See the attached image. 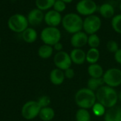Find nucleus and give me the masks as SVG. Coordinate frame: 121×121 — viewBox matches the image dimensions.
Listing matches in <instances>:
<instances>
[{
	"label": "nucleus",
	"instance_id": "aec40b11",
	"mask_svg": "<svg viewBox=\"0 0 121 121\" xmlns=\"http://www.w3.org/2000/svg\"><path fill=\"white\" fill-rule=\"evenodd\" d=\"M53 52H54V49L52 46L43 44L39 47L38 50V55L41 59L47 60L52 56Z\"/></svg>",
	"mask_w": 121,
	"mask_h": 121
},
{
	"label": "nucleus",
	"instance_id": "f257e3e1",
	"mask_svg": "<svg viewBox=\"0 0 121 121\" xmlns=\"http://www.w3.org/2000/svg\"><path fill=\"white\" fill-rule=\"evenodd\" d=\"M96 101L106 108L116 106L118 101V94L114 88L104 85L96 91Z\"/></svg>",
	"mask_w": 121,
	"mask_h": 121
},
{
	"label": "nucleus",
	"instance_id": "ea45409f",
	"mask_svg": "<svg viewBox=\"0 0 121 121\" xmlns=\"http://www.w3.org/2000/svg\"><path fill=\"white\" fill-rule=\"evenodd\" d=\"M94 1H95V0H94Z\"/></svg>",
	"mask_w": 121,
	"mask_h": 121
},
{
	"label": "nucleus",
	"instance_id": "bb28decb",
	"mask_svg": "<svg viewBox=\"0 0 121 121\" xmlns=\"http://www.w3.org/2000/svg\"><path fill=\"white\" fill-rule=\"evenodd\" d=\"M101 44L100 37L97 35V33L91 34L88 35V41L87 45L90 48H98Z\"/></svg>",
	"mask_w": 121,
	"mask_h": 121
},
{
	"label": "nucleus",
	"instance_id": "1a4fd4ad",
	"mask_svg": "<svg viewBox=\"0 0 121 121\" xmlns=\"http://www.w3.org/2000/svg\"><path fill=\"white\" fill-rule=\"evenodd\" d=\"M104 84L112 88L121 85V70L118 68L113 67L107 69L102 77Z\"/></svg>",
	"mask_w": 121,
	"mask_h": 121
},
{
	"label": "nucleus",
	"instance_id": "f03ea898",
	"mask_svg": "<svg viewBox=\"0 0 121 121\" xmlns=\"http://www.w3.org/2000/svg\"><path fill=\"white\" fill-rule=\"evenodd\" d=\"M61 25L66 32L72 35L82 30L83 18L77 13H67L62 16Z\"/></svg>",
	"mask_w": 121,
	"mask_h": 121
},
{
	"label": "nucleus",
	"instance_id": "dca6fc26",
	"mask_svg": "<svg viewBox=\"0 0 121 121\" xmlns=\"http://www.w3.org/2000/svg\"><path fill=\"white\" fill-rule=\"evenodd\" d=\"M104 116V121H121V108L115 106L108 108Z\"/></svg>",
	"mask_w": 121,
	"mask_h": 121
},
{
	"label": "nucleus",
	"instance_id": "b1692460",
	"mask_svg": "<svg viewBox=\"0 0 121 121\" xmlns=\"http://www.w3.org/2000/svg\"><path fill=\"white\" fill-rule=\"evenodd\" d=\"M104 82L103 78H92L91 77L87 82V88L92 91H97L101 86H104Z\"/></svg>",
	"mask_w": 121,
	"mask_h": 121
},
{
	"label": "nucleus",
	"instance_id": "423d86ee",
	"mask_svg": "<svg viewBox=\"0 0 121 121\" xmlns=\"http://www.w3.org/2000/svg\"><path fill=\"white\" fill-rule=\"evenodd\" d=\"M102 26V21L100 16L96 14L86 16L83 19L82 30L88 35L97 33Z\"/></svg>",
	"mask_w": 121,
	"mask_h": 121
},
{
	"label": "nucleus",
	"instance_id": "393cba45",
	"mask_svg": "<svg viewBox=\"0 0 121 121\" xmlns=\"http://www.w3.org/2000/svg\"><path fill=\"white\" fill-rule=\"evenodd\" d=\"M76 121H91V114L87 109L79 108L75 114Z\"/></svg>",
	"mask_w": 121,
	"mask_h": 121
},
{
	"label": "nucleus",
	"instance_id": "6ab92c4d",
	"mask_svg": "<svg viewBox=\"0 0 121 121\" xmlns=\"http://www.w3.org/2000/svg\"><path fill=\"white\" fill-rule=\"evenodd\" d=\"M87 72L89 75L92 78H101L104 74L103 67L98 63L89 65Z\"/></svg>",
	"mask_w": 121,
	"mask_h": 121
},
{
	"label": "nucleus",
	"instance_id": "ddd939ff",
	"mask_svg": "<svg viewBox=\"0 0 121 121\" xmlns=\"http://www.w3.org/2000/svg\"><path fill=\"white\" fill-rule=\"evenodd\" d=\"M88 35L83 30L79 31L72 35L70 44L74 48H82L87 45Z\"/></svg>",
	"mask_w": 121,
	"mask_h": 121
},
{
	"label": "nucleus",
	"instance_id": "a211bd4d",
	"mask_svg": "<svg viewBox=\"0 0 121 121\" xmlns=\"http://www.w3.org/2000/svg\"><path fill=\"white\" fill-rule=\"evenodd\" d=\"M22 39L26 43H33L38 39V32L33 27H28L22 33Z\"/></svg>",
	"mask_w": 121,
	"mask_h": 121
},
{
	"label": "nucleus",
	"instance_id": "2f4dec72",
	"mask_svg": "<svg viewBox=\"0 0 121 121\" xmlns=\"http://www.w3.org/2000/svg\"><path fill=\"white\" fill-rule=\"evenodd\" d=\"M65 72V78L67 79H72L75 76V72L74 70V69L72 68H68L66 70L64 71Z\"/></svg>",
	"mask_w": 121,
	"mask_h": 121
},
{
	"label": "nucleus",
	"instance_id": "cd10ccee",
	"mask_svg": "<svg viewBox=\"0 0 121 121\" xmlns=\"http://www.w3.org/2000/svg\"><path fill=\"white\" fill-rule=\"evenodd\" d=\"M106 107L104 106L102 104H101L99 102H96V104L93 106V107L91 108L92 109V112L93 114L96 116V117H101L104 116L106 110Z\"/></svg>",
	"mask_w": 121,
	"mask_h": 121
},
{
	"label": "nucleus",
	"instance_id": "9b49d317",
	"mask_svg": "<svg viewBox=\"0 0 121 121\" xmlns=\"http://www.w3.org/2000/svg\"><path fill=\"white\" fill-rule=\"evenodd\" d=\"M62 13L55 11L54 9H50L45 13L44 22L47 26L58 27L62 23Z\"/></svg>",
	"mask_w": 121,
	"mask_h": 121
},
{
	"label": "nucleus",
	"instance_id": "58836bf2",
	"mask_svg": "<svg viewBox=\"0 0 121 121\" xmlns=\"http://www.w3.org/2000/svg\"><path fill=\"white\" fill-rule=\"evenodd\" d=\"M0 43H1V37H0Z\"/></svg>",
	"mask_w": 121,
	"mask_h": 121
},
{
	"label": "nucleus",
	"instance_id": "c756f323",
	"mask_svg": "<svg viewBox=\"0 0 121 121\" xmlns=\"http://www.w3.org/2000/svg\"><path fill=\"white\" fill-rule=\"evenodd\" d=\"M106 48L108 52H110L111 53H116L119 50V45L116 40H111L107 42Z\"/></svg>",
	"mask_w": 121,
	"mask_h": 121
},
{
	"label": "nucleus",
	"instance_id": "72a5a7b5",
	"mask_svg": "<svg viewBox=\"0 0 121 121\" xmlns=\"http://www.w3.org/2000/svg\"><path fill=\"white\" fill-rule=\"evenodd\" d=\"M52 47H53L54 50H55L57 52H60V51H62L63 50V44L61 42L57 43Z\"/></svg>",
	"mask_w": 121,
	"mask_h": 121
},
{
	"label": "nucleus",
	"instance_id": "39448f33",
	"mask_svg": "<svg viewBox=\"0 0 121 121\" xmlns=\"http://www.w3.org/2000/svg\"><path fill=\"white\" fill-rule=\"evenodd\" d=\"M40 38L43 44L53 46L58 42H60L62 33L57 27L46 26L40 33Z\"/></svg>",
	"mask_w": 121,
	"mask_h": 121
},
{
	"label": "nucleus",
	"instance_id": "7ed1b4c3",
	"mask_svg": "<svg viewBox=\"0 0 121 121\" xmlns=\"http://www.w3.org/2000/svg\"><path fill=\"white\" fill-rule=\"evenodd\" d=\"M74 101L79 108L90 109L96 102V93L89 88H82L77 91Z\"/></svg>",
	"mask_w": 121,
	"mask_h": 121
},
{
	"label": "nucleus",
	"instance_id": "f8f14e48",
	"mask_svg": "<svg viewBox=\"0 0 121 121\" xmlns=\"http://www.w3.org/2000/svg\"><path fill=\"white\" fill-rule=\"evenodd\" d=\"M44 11L38 8H35L31 9L26 16L29 25L32 26H38L44 21Z\"/></svg>",
	"mask_w": 121,
	"mask_h": 121
},
{
	"label": "nucleus",
	"instance_id": "5701e85b",
	"mask_svg": "<svg viewBox=\"0 0 121 121\" xmlns=\"http://www.w3.org/2000/svg\"><path fill=\"white\" fill-rule=\"evenodd\" d=\"M55 0H35V4L36 8L43 11H47L52 9Z\"/></svg>",
	"mask_w": 121,
	"mask_h": 121
},
{
	"label": "nucleus",
	"instance_id": "a878e982",
	"mask_svg": "<svg viewBox=\"0 0 121 121\" xmlns=\"http://www.w3.org/2000/svg\"><path fill=\"white\" fill-rule=\"evenodd\" d=\"M111 24L113 30L116 33L121 34V13L116 14L111 18Z\"/></svg>",
	"mask_w": 121,
	"mask_h": 121
},
{
	"label": "nucleus",
	"instance_id": "4468645a",
	"mask_svg": "<svg viewBox=\"0 0 121 121\" xmlns=\"http://www.w3.org/2000/svg\"><path fill=\"white\" fill-rule=\"evenodd\" d=\"M98 11L100 16L106 19H111L116 15L114 6L108 2L101 4L98 8Z\"/></svg>",
	"mask_w": 121,
	"mask_h": 121
},
{
	"label": "nucleus",
	"instance_id": "9d476101",
	"mask_svg": "<svg viewBox=\"0 0 121 121\" xmlns=\"http://www.w3.org/2000/svg\"><path fill=\"white\" fill-rule=\"evenodd\" d=\"M53 62L56 68H58L63 71L66 70L68 68H70L72 65L69 53L64 50L56 52L53 57Z\"/></svg>",
	"mask_w": 121,
	"mask_h": 121
},
{
	"label": "nucleus",
	"instance_id": "4be33fe9",
	"mask_svg": "<svg viewBox=\"0 0 121 121\" xmlns=\"http://www.w3.org/2000/svg\"><path fill=\"white\" fill-rule=\"evenodd\" d=\"M55 116V112L54 109L50 106L41 108L40 113H39V118L43 121H51Z\"/></svg>",
	"mask_w": 121,
	"mask_h": 121
},
{
	"label": "nucleus",
	"instance_id": "473e14b6",
	"mask_svg": "<svg viewBox=\"0 0 121 121\" xmlns=\"http://www.w3.org/2000/svg\"><path fill=\"white\" fill-rule=\"evenodd\" d=\"M114 59L117 63L121 65V48H119V50L114 53Z\"/></svg>",
	"mask_w": 121,
	"mask_h": 121
},
{
	"label": "nucleus",
	"instance_id": "c9c22d12",
	"mask_svg": "<svg viewBox=\"0 0 121 121\" xmlns=\"http://www.w3.org/2000/svg\"><path fill=\"white\" fill-rule=\"evenodd\" d=\"M118 94V101L121 102V91Z\"/></svg>",
	"mask_w": 121,
	"mask_h": 121
},
{
	"label": "nucleus",
	"instance_id": "412c9836",
	"mask_svg": "<svg viewBox=\"0 0 121 121\" xmlns=\"http://www.w3.org/2000/svg\"><path fill=\"white\" fill-rule=\"evenodd\" d=\"M100 58V51L98 48H89L86 52V61L91 64L97 63Z\"/></svg>",
	"mask_w": 121,
	"mask_h": 121
},
{
	"label": "nucleus",
	"instance_id": "4c0bfd02",
	"mask_svg": "<svg viewBox=\"0 0 121 121\" xmlns=\"http://www.w3.org/2000/svg\"><path fill=\"white\" fill-rule=\"evenodd\" d=\"M117 1H120V2L121 1V0H117Z\"/></svg>",
	"mask_w": 121,
	"mask_h": 121
},
{
	"label": "nucleus",
	"instance_id": "c85d7f7f",
	"mask_svg": "<svg viewBox=\"0 0 121 121\" xmlns=\"http://www.w3.org/2000/svg\"><path fill=\"white\" fill-rule=\"evenodd\" d=\"M66 9H67V4L65 2H63L62 0H55L52 9L62 13L66 10Z\"/></svg>",
	"mask_w": 121,
	"mask_h": 121
},
{
	"label": "nucleus",
	"instance_id": "f3484780",
	"mask_svg": "<svg viewBox=\"0 0 121 121\" xmlns=\"http://www.w3.org/2000/svg\"><path fill=\"white\" fill-rule=\"evenodd\" d=\"M65 79V76L63 70H61L58 68H55L52 69L50 73V81L55 86H59L63 84Z\"/></svg>",
	"mask_w": 121,
	"mask_h": 121
},
{
	"label": "nucleus",
	"instance_id": "0eeeda50",
	"mask_svg": "<svg viewBox=\"0 0 121 121\" xmlns=\"http://www.w3.org/2000/svg\"><path fill=\"white\" fill-rule=\"evenodd\" d=\"M40 109L41 107L37 101L30 100L26 102L23 105L21 110V113L24 119L31 121L39 116Z\"/></svg>",
	"mask_w": 121,
	"mask_h": 121
},
{
	"label": "nucleus",
	"instance_id": "7c9ffc66",
	"mask_svg": "<svg viewBox=\"0 0 121 121\" xmlns=\"http://www.w3.org/2000/svg\"><path fill=\"white\" fill-rule=\"evenodd\" d=\"M38 103L39 104V105L40 106L41 108H44V107H48L50 106V103H51V100L50 98L48 96H40L38 100H37Z\"/></svg>",
	"mask_w": 121,
	"mask_h": 121
},
{
	"label": "nucleus",
	"instance_id": "6e6552de",
	"mask_svg": "<svg viewBox=\"0 0 121 121\" xmlns=\"http://www.w3.org/2000/svg\"><path fill=\"white\" fill-rule=\"evenodd\" d=\"M99 6L94 0H79L75 6L77 13L85 17L95 14Z\"/></svg>",
	"mask_w": 121,
	"mask_h": 121
},
{
	"label": "nucleus",
	"instance_id": "f704fd0d",
	"mask_svg": "<svg viewBox=\"0 0 121 121\" xmlns=\"http://www.w3.org/2000/svg\"><path fill=\"white\" fill-rule=\"evenodd\" d=\"M62 1L63 2H65L66 4H71V3H72L74 0H62Z\"/></svg>",
	"mask_w": 121,
	"mask_h": 121
},
{
	"label": "nucleus",
	"instance_id": "20e7f679",
	"mask_svg": "<svg viewBox=\"0 0 121 121\" xmlns=\"http://www.w3.org/2000/svg\"><path fill=\"white\" fill-rule=\"evenodd\" d=\"M9 30L16 33H22L28 27L29 23L27 16L22 13H14L11 15L7 21Z\"/></svg>",
	"mask_w": 121,
	"mask_h": 121
},
{
	"label": "nucleus",
	"instance_id": "e433bc0d",
	"mask_svg": "<svg viewBox=\"0 0 121 121\" xmlns=\"http://www.w3.org/2000/svg\"><path fill=\"white\" fill-rule=\"evenodd\" d=\"M119 9H120V11L121 12V1L120 2V4H119Z\"/></svg>",
	"mask_w": 121,
	"mask_h": 121
},
{
	"label": "nucleus",
	"instance_id": "2eb2a0df",
	"mask_svg": "<svg viewBox=\"0 0 121 121\" xmlns=\"http://www.w3.org/2000/svg\"><path fill=\"white\" fill-rule=\"evenodd\" d=\"M69 55L72 63L75 65H81L86 62V52L82 48H73Z\"/></svg>",
	"mask_w": 121,
	"mask_h": 121
}]
</instances>
